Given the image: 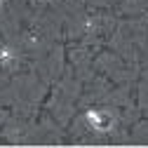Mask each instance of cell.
I'll return each mask as SVG.
<instances>
[{
	"label": "cell",
	"mask_w": 148,
	"mask_h": 148,
	"mask_svg": "<svg viewBox=\"0 0 148 148\" xmlns=\"http://www.w3.org/2000/svg\"><path fill=\"white\" fill-rule=\"evenodd\" d=\"M89 120H92V125H94L97 129H106V127L110 125V118H108L106 113H92Z\"/></svg>",
	"instance_id": "6da1fadb"
}]
</instances>
